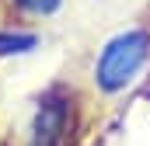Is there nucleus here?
<instances>
[{
  "mask_svg": "<svg viewBox=\"0 0 150 146\" xmlns=\"http://www.w3.org/2000/svg\"><path fill=\"white\" fill-rule=\"evenodd\" d=\"M147 63V35L143 32H122L115 35L94 66V80L101 91H122L126 84H133V77Z\"/></svg>",
  "mask_w": 150,
  "mask_h": 146,
  "instance_id": "f257e3e1",
  "label": "nucleus"
},
{
  "mask_svg": "<svg viewBox=\"0 0 150 146\" xmlns=\"http://www.w3.org/2000/svg\"><path fill=\"white\" fill-rule=\"evenodd\" d=\"M63 132H67V105L63 101H45L35 111L28 146H59Z\"/></svg>",
  "mask_w": 150,
  "mask_h": 146,
  "instance_id": "f03ea898",
  "label": "nucleus"
},
{
  "mask_svg": "<svg viewBox=\"0 0 150 146\" xmlns=\"http://www.w3.org/2000/svg\"><path fill=\"white\" fill-rule=\"evenodd\" d=\"M35 45V38L32 35H21V38H0V52H25V49H32Z\"/></svg>",
  "mask_w": 150,
  "mask_h": 146,
  "instance_id": "7ed1b4c3",
  "label": "nucleus"
},
{
  "mask_svg": "<svg viewBox=\"0 0 150 146\" xmlns=\"http://www.w3.org/2000/svg\"><path fill=\"white\" fill-rule=\"evenodd\" d=\"M25 11H32V14H52L56 7H59V0H18Z\"/></svg>",
  "mask_w": 150,
  "mask_h": 146,
  "instance_id": "20e7f679",
  "label": "nucleus"
}]
</instances>
